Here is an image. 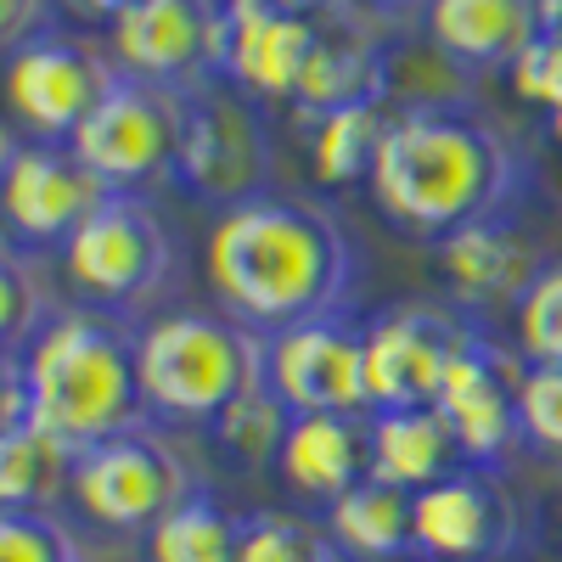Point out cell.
Returning a JSON list of instances; mask_svg holds the SVG:
<instances>
[{
  "instance_id": "cell-1",
  "label": "cell",
  "mask_w": 562,
  "mask_h": 562,
  "mask_svg": "<svg viewBox=\"0 0 562 562\" xmlns=\"http://www.w3.org/2000/svg\"><path fill=\"white\" fill-rule=\"evenodd\" d=\"M203 281L231 321L270 338L281 326L344 315L355 293V243L315 198L259 192L214 214Z\"/></svg>"
},
{
  "instance_id": "cell-2",
  "label": "cell",
  "mask_w": 562,
  "mask_h": 562,
  "mask_svg": "<svg viewBox=\"0 0 562 562\" xmlns=\"http://www.w3.org/2000/svg\"><path fill=\"white\" fill-rule=\"evenodd\" d=\"M524 153L473 102L389 108L366 192L389 225L439 248L467 225L512 214L524 198Z\"/></svg>"
},
{
  "instance_id": "cell-3",
  "label": "cell",
  "mask_w": 562,
  "mask_h": 562,
  "mask_svg": "<svg viewBox=\"0 0 562 562\" xmlns=\"http://www.w3.org/2000/svg\"><path fill=\"white\" fill-rule=\"evenodd\" d=\"M23 360V416L68 450H90L124 428H140L135 383V326L108 310H57L29 338Z\"/></svg>"
},
{
  "instance_id": "cell-4",
  "label": "cell",
  "mask_w": 562,
  "mask_h": 562,
  "mask_svg": "<svg viewBox=\"0 0 562 562\" xmlns=\"http://www.w3.org/2000/svg\"><path fill=\"white\" fill-rule=\"evenodd\" d=\"M135 383L147 422L214 428L248 389L265 383V338L225 310H153L135 321Z\"/></svg>"
},
{
  "instance_id": "cell-5",
  "label": "cell",
  "mask_w": 562,
  "mask_h": 562,
  "mask_svg": "<svg viewBox=\"0 0 562 562\" xmlns=\"http://www.w3.org/2000/svg\"><path fill=\"white\" fill-rule=\"evenodd\" d=\"M63 276L79 304L108 315H153V299L175 276V237L169 225L130 192H113L63 243Z\"/></svg>"
},
{
  "instance_id": "cell-6",
  "label": "cell",
  "mask_w": 562,
  "mask_h": 562,
  "mask_svg": "<svg viewBox=\"0 0 562 562\" xmlns=\"http://www.w3.org/2000/svg\"><path fill=\"white\" fill-rule=\"evenodd\" d=\"M198 490L192 467L158 428H124L90 450H74L68 506L102 535H140L147 540L164 512H175Z\"/></svg>"
},
{
  "instance_id": "cell-7",
  "label": "cell",
  "mask_w": 562,
  "mask_h": 562,
  "mask_svg": "<svg viewBox=\"0 0 562 562\" xmlns=\"http://www.w3.org/2000/svg\"><path fill=\"white\" fill-rule=\"evenodd\" d=\"M270 169H276L270 124L248 90H237L231 79H209L198 90H186L180 153H175V180L186 192L231 209V203L259 198L270 186Z\"/></svg>"
},
{
  "instance_id": "cell-8",
  "label": "cell",
  "mask_w": 562,
  "mask_h": 562,
  "mask_svg": "<svg viewBox=\"0 0 562 562\" xmlns=\"http://www.w3.org/2000/svg\"><path fill=\"white\" fill-rule=\"evenodd\" d=\"M113 85H119L113 52L68 29H45L0 63V97H7L12 119L34 140H57V147H68L74 130L97 113V102Z\"/></svg>"
},
{
  "instance_id": "cell-9",
  "label": "cell",
  "mask_w": 562,
  "mask_h": 562,
  "mask_svg": "<svg viewBox=\"0 0 562 562\" xmlns=\"http://www.w3.org/2000/svg\"><path fill=\"white\" fill-rule=\"evenodd\" d=\"M180 119H186V90H164L147 79H124L97 102L74 130V158L97 175L108 192H140L153 180H175L180 153Z\"/></svg>"
},
{
  "instance_id": "cell-10",
  "label": "cell",
  "mask_w": 562,
  "mask_h": 562,
  "mask_svg": "<svg viewBox=\"0 0 562 562\" xmlns=\"http://www.w3.org/2000/svg\"><path fill=\"white\" fill-rule=\"evenodd\" d=\"M265 389L293 416H371L366 333L349 315H321L265 338Z\"/></svg>"
},
{
  "instance_id": "cell-11",
  "label": "cell",
  "mask_w": 562,
  "mask_h": 562,
  "mask_svg": "<svg viewBox=\"0 0 562 562\" xmlns=\"http://www.w3.org/2000/svg\"><path fill=\"white\" fill-rule=\"evenodd\" d=\"M225 0H130L108 23V52L124 79L198 90L220 79Z\"/></svg>"
},
{
  "instance_id": "cell-12",
  "label": "cell",
  "mask_w": 562,
  "mask_h": 562,
  "mask_svg": "<svg viewBox=\"0 0 562 562\" xmlns=\"http://www.w3.org/2000/svg\"><path fill=\"white\" fill-rule=\"evenodd\" d=\"M524 501L495 467H456L416 495V562H518Z\"/></svg>"
},
{
  "instance_id": "cell-13",
  "label": "cell",
  "mask_w": 562,
  "mask_h": 562,
  "mask_svg": "<svg viewBox=\"0 0 562 562\" xmlns=\"http://www.w3.org/2000/svg\"><path fill=\"white\" fill-rule=\"evenodd\" d=\"M518 378H524V355L501 349L495 338L479 333V326L450 355V371L439 383L434 411L445 416V428H450L467 467H495L501 473V467L512 461V450H524Z\"/></svg>"
},
{
  "instance_id": "cell-14",
  "label": "cell",
  "mask_w": 562,
  "mask_h": 562,
  "mask_svg": "<svg viewBox=\"0 0 562 562\" xmlns=\"http://www.w3.org/2000/svg\"><path fill=\"white\" fill-rule=\"evenodd\" d=\"M108 198V186L74 158V147H57V140H29L0 169V225L18 254H63V243Z\"/></svg>"
},
{
  "instance_id": "cell-15",
  "label": "cell",
  "mask_w": 562,
  "mask_h": 562,
  "mask_svg": "<svg viewBox=\"0 0 562 562\" xmlns=\"http://www.w3.org/2000/svg\"><path fill=\"white\" fill-rule=\"evenodd\" d=\"M366 394L371 411L434 405L450 371V355L473 333L461 310L445 304H389L366 326Z\"/></svg>"
},
{
  "instance_id": "cell-16",
  "label": "cell",
  "mask_w": 562,
  "mask_h": 562,
  "mask_svg": "<svg viewBox=\"0 0 562 562\" xmlns=\"http://www.w3.org/2000/svg\"><path fill=\"white\" fill-rule=\"evenodd\" d=\"M315 29L321 18L293 12L288 0H225L220 79L248 90L254 102H293L315 52Z\"/></svg>"
},
{
  "instance_id": "cell-17",
  "label": "cell",
  "mask_w": 562,
  "mask_h": 562,
  "mask_svg": "<svg viewBox=\"0 0 562 562\" xmlns=\"http://www.w3.org/2000/svg\"><path fill=\"white\" fill-rule=\"evenodd\" d=\"M434 254H439L445 288H450V299H456V310L467 321L495 315V310L512 315L518 299L529 293V281L540 276V265H546V254L512 225V214L456 231V237H445Z\"/></svg>"
},
{
  "instance_id": "cell-18",
  "label": "cell",
  "mask_w": 562,
  "mask_h": 562,
  "mask_svg": "<svg viewBox=\"0 0 562 562\" xmlns=\"http://www.w3.org/2000/svg\"><path fill=\"white\" fill-rule=\"evenodd\" d=\"M360 102H389V40H383V18H371V12L321 18L315 52L304 63L293 108L304 119H321V113L360 108Z\"/></svg>"
},
{
  "instance_id": "cell-19",
  "label": "cell",
  "mask_w": 562,
  "mask_h": 562,
  "mask_svg": "<svg viewBox=\"0 0 562 562\" xmlns=\"http://www.w3.org/2000/svg\"><path fill=\"white\" fill-rule=\"evenodd\" d=\"M540 0H428L422 7V40L461 74L512 68L540 40Z\"/></svg>"
},
{
  "instance_id": "cell-20",
  "label": "cell",
  "mask_w": 562,
  "mask_h": 562,
  "mask_svg": "<svg viewBox=\"0 0 562 562\" xmlns=\"http://www.w3.org/2000/svg\"><path fill=\"white\" fill-rule=\"evenodd\" d=\"M276 479L293 501L333 506L371 479V416H293Z\"/></svg>"
},
{
  "instance_id": "cell-21",
  "label": "cell",
  "mask_w": 562,
  "mask_h": 562,
  "mask_svg": "<svg viewBox=\"0 0 562 562\" xmlns=\"http://www.w3.org/2000/svg\"><path fill=\"white\" fill-rule=\"evenodd\" d=\"M461 461L445 416L434 405H411V411H371V479L394 484L405 495L434 490L450 479Z\"/></svg>"
},
{
  "instance_id": "cell-22",
  "label": "cell",
  "mask_w": 562,
  "mask_h": 562,
  "mask_svg": "<svg viewBox=\"0 0 562 562\" xmlns=\"http://www.w3.org/2000/svg\"><path fill=\"white\" fill-rule=\"evenodd\" d=\"M326 535L344 562H416V495L366 479L326 506Z\"/></svg>"
},
{
  "instance_id": "cell-23",
  "label": "cell",
  "mask_w": 562,
  "mask_h": 562,
  "mask_svg": "<svg viewBox=\"0 0 562 562\" xmlns=\"http://www.w3.org/2000/svg\"><path fill=\"white\" fill-rule=\"evenodd\" d=\"M74 450L34 422L0 428V512H57L68 501Z\"/></svg>"
},
{
  "instance_id": "cell-24",
  "label": "cell",
  "mask_w": 562,
  "mask_h": 562,
  "mask_svg": "<svg viewBox=\"0 0 562 562\" xmlns=\"http://www.w3.org/2000/svg\"><path fill=\"white\" fill-rule=\"evenodd\" d=\"M389 130V102H360V108H338L310 119V175L315 186L338 192V186H366L371 164H378Z\"/></svg>"
},
{
  "instance_id": "cell-25",
  "label": "cell",
  "mask_w": 562,
  "mask_h": 562,
  "mask_svg": "<svg viewBox=\"0 0 562 562\" xmlns=\"http://www.w3.org/2000/svg\"><path fill=\"white\" fill-rule=\"evenodd\" d=\"M243 524L225 501H214L209 490H192L175 512L153 524L147 535V562H237L243 546Z\"/></svg>"
},
{
  "instance_id": "cell-26",
  "label": "cell",
  "mask_w": 562,
  "mask_h": 562,
  "mask_svg": "<svg viewBox=\"0 0 562 562\" xmlns=\"http://www.w3.org/2000/svg\"><path fill=\"white\" fill-rule=\"evenodd\" d=\"M288 428H293V411L259 383V389H248L237 405H231L209 434H214V445H220L231 461L254 473V467H276L281 445H288Z\"/></svg>"
},
{
  "instance_id": "cell-27",
  "label": "cell",
  "mask_w": 562,
  "mask_h": 562,
  "mask_svg": "<svg viewBox=\"0 0 562 562\" xmlns=\"http://www.w3.org/2000/svg\"><path fill=\"white\" fill-rule=\"evenodd\" d=\"M237 562H344L326 524H310L299 512H254L243 524Z\"/></svg>"
},
{
  "instance_id": "cell-28",
  "label": "cell",
  "mask_w": 562,
  "mask_h": 562,
  "mask_svg": "<svg viewBox=\"0 0 562 562\" xmlns=\"http://www.w3.org/2000/svg\"><path fill=\"white\" fill-rule=\"evenodd\" d=\"M512 349L529 366H562V259H546L512 310Z\"/></svg>"
},
{
  "instance_id": "cell-29",
  "label": "cell",
  "mask_w": 562,
  "mask_h": 562,
  "mask_svg": "<svg viewBox=\"0 0 562 562\" xmlns=\"http://www.w3.org/2000/svg\"><path fill=\"white\" fill-rule=\"evenodd\" d=\"M0 562H85L63 512H0Z\"/></svg>"
},
{
  "instance_id": "cell-30",
  "label": "cell",
  "mask_w": 562,
  "mask_h": 562,
  "mask_svg": "<svg viewBox=\"0 0 562 562\" xmlns=\"http://www.w3.org/2000/svg\"><path fill=\"white\" fill-rule=\"evenodd\" d=\"M518 428L524 450L562 461V366H529L518 378Z\"/></svg>"
},
{
  "instance_id": "cell-31",
  "label": "cell",
  "mask_w": 562,
  "mask_h": 562,
  "mask_svg": "<svg viewBox=\"0 0 562 562\" xmlns=\"http://www.w3.org/2000/svg\"><path fill=\"white\" fill-rule=\"evenodd\" d=\"M45 293L34 270L23 265V254H7L0 259V355H23L29 338L45 326Z\"/></svg>"
},
{
  "instance_id": "cell-32",
  "label": "cell",
  "mask_w": 562,
  "mask_h": 562,
  "mask_svg": "<svg viewBox=\"0 0 562 562\" xmlns=\"http://www.w3.org/2000/svg\"><path fill=\"white\" fill-rule=\"evenodd\" d=\"M506 79L524 102H535V108H546V119H557L562 113V34L540 29V40L506 68Z\"/></svg>"
},
{
  "instance_id": "cell-33",
  "label": "cell",
  "mask_w": 562,
  "mask_h": 562,
  "mask_svg": "<svg viewBox=\"0 0 562 562\" xmlns=\"http://www.w3.org/2000/svg\"><path fill=\"white\" fill-rule=\"evenodd\" d=\"M45 29H57L52 0H0V57H12L18 45H29Z\"/></svg>"
},
{
  "instance_id": "cell-34",
  "label": "cell",
  "mask_w": 562,
  "mask_h": 562,
  "mask_svg": "<svg viewBox=\"0 0 562 562\" xmlns=\"http://www.w3.org/2000/svg\"><path fill=\"white\" fill-rule=\"evenodd\" d=\"M23 422V360L0 355V428Z\"/></svg>"
},
{
  "instance_id": "cell-35",
  "label": "cell",
  "mask_w": 562,
  "mask_h": 562,
  "mask_svg": "<svg viewBox=\"0 0 562 562\" xmlns=\"http://www.w3.org/2000/svg\"><path fill=\"white\" fill-rule=\"evenodd\" d=\"M288 7L304 18H344V12H360V0H288Z\"/></svg>"
},
{
  "instance_id": "cell-36",
  "label": "cell",
  "mask_w": 562,
  "mask_h": 562,
  "mask_svg": "<svg viewBox=\"0 0 562 562\" xmlns=\"http://www.w3.org/2000/svg\"><path fill=\"white\" fill-rule=\"evenodd\" d=\"M428 0H360V12H371V18H394V12H422Z\"/></svg>"
},
{
  "instance_id": "cell-37",
  "label": "cell",
  "mask_w": 562,
  "mask_h": 562,
  "mask_svg": "<svg viewBox=\"0 0 562 562\" xmlns=\"http://www.w3.org/2000/svg\"><path fill=\"white\" fill-rule=\"evenodd\" d=\"M74 7H79V12H97V18H108V23H113V18L130 7V0H74Z\"/></svg>"
},
{
  "instance_id": "cell-38",
  "label": "cell",
  "mask_w": 562,
  "mask_h": 562,
  "mask_svg": "<svg viewBox=\"0 0 562 562\" xmlns=\"http://www.w3.org/2000/svg\"><path fill=\"white\" fill-rule=\"evenodd\" d=\"M540 23H546L551 34H562V0H540Z\"/></svg>"
},
{
  "instance_id": "cell-39",
  "label": "cell",
  "mask_w": 562,
  "mask_h": 562,
  "mask_svg": "<svg viewBox=\"0 0 562 562\" xmlns=\"http://www.w3.org/2000/svg\"><path fill=\"white\" fill-rule=\"evenodd\" d=\"M12 153H18V140H12L7 130H0V169H7V158H12Z\"/></svg>"
},
{
  "instance_id": "cell-40",
  "label": "cell",
  "mask_w": 562,
  "mask_h": 562,
  "mask_svg": "<svg viewBox=\"0 0 562 562\" xmlns=\"http://www.w3.org/2000/svg\"><path fill=\"white\" fill-rule=\"evenodd\" d=\"M7 254H18V248H12V237H7V225H0V259H7Z\"/></svg>"
},
{
  "instance_id": "cell-41",
  "label": "cell",
  "mask_w": 562,
  "mask_h": 562,
  "mask_svg": "<svg viewBox=\"0 0 562 562\" xmlns=\"http://www.w3.org/2000/svg\"><path fill=\"white\" fill-rule=\"evenodd\" d=\"M551 135H557V140H562V113H557V119H551Z\"/></svg>"
}]
</instances>
